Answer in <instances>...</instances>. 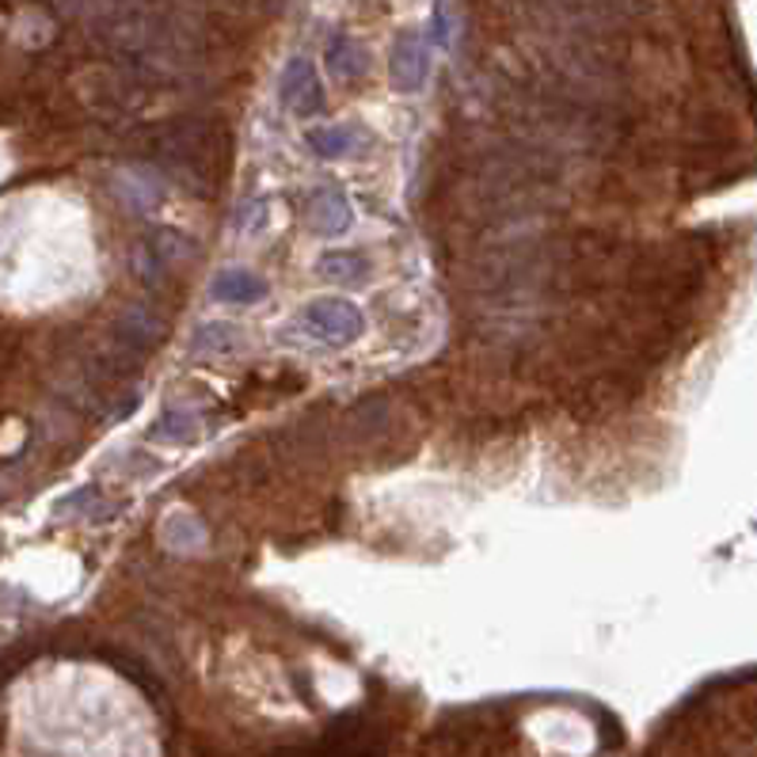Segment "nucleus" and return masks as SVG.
<instances>
[{"label":"nucleus","mask_w":757,"mask_h":757,"mask_svg":"<svg viewBox=\"0 0 757 757\" xmlns=\"http://www.w3.org/2000/svg\"><path fill=\"white\" fill-rule=\"evenodd\" d=\"M233 221H236V229H244V233L248 229H263L266 225V202H248Z\"/></svg>","instance_id":"f8f14e48"},{"label":"nucleus","mask_w":757,"mask_h":757,"mask_svg":"<svg viewBox=\"0 0 757 757\" xmlns=\"http://www.w3.org/2000/svg\"><path fill=\"white\" fill-rule=\"evenodd\" d=\"M317 271H320V279H328V282L355 285V282L369 279V260L362 252H328Z\"/></svg>","instance_id":"423d86ee"},{"label":"nucleus","mask_w":757,"mask_h":757,"mask_svg":"<svg viewBox=\"0 0 757 757\" xmlns=\"http://www.w3.org/2000/svg\"><path fill=\"white\" fill-rule=\"evenodd\" d=\"M195 430H198V419L191 411H179V408H168V411L161 415V423L153 427L156 438H172V441L195 438Z\"/></svg>","instance_id":"9d476101"},{"label":"nucleus","mask_w":757,"mask_h":757,"mask_svg":"<svg viewBox=\"0 0 757 757\" xmlns=\"http://www.w3.org/2000/svg\"><path fill=\"white\" fill-rule=\"evenodd\" d=\"M279 91H282V104L301 118L324 110V85H320V72L309 58H293L290 66H285Z\"/></svg>","instance_id":"f03ea898"},{"label":"nucleus","mask_w":757,"mask_h":757,"mask_svg":"<svg viewBox=\"0 0 757 757\" xmlns=\"http://www.w3.org/2000/svg\"><path fill=\"white\" fill-rule=\"evenodd\" d=\"M389 77L396 91H419L430 77V46L423 35H400L389 58Z\"/></svg>","instance_id":"7ed1b4c3"},{"label":"nucleus","mask_w":757,"mask_h":757,"mask_svg":"<svg viewBox=\"0 0 757 757\" xmlns=\"http://www.w3.org/2000/svg\"><path fill=\"white\" fill-rule=\"evenodd\" d=\"M328 66H331L336 77L355 80V77H366L369 54L355 39H336V42H331V50H328Z\"/></svg>","instance_id":"1a4fd4ad"},{"label":"nucleus","mask_w":757,"mask_h":757,"mask_svg":"<svg viewBox=\"0 0 757 757\" xmlns=\"http://www.w3.org/2000/svg\"><path fill=\"white\" fill-rule=\"evenodd\" d=\"M301 328L328 347H350L358 336H362V312L343 298H320V301L304 304Z\"/></svg>","instance_id":"f257e3e1"},{"label":"nucleus","mask_w":757,"mask_h":757,"mask_svg":"<svg viewBox=\"0 0 757 757\" xmlns=\"http://www.w3.org/2000/svg\"><path fill=\"white\" fill-rule=\"evenodd\" d=\"M350 221H355L350 202L339 195V191H320V195L312 198V225H317L320 233H328V236L347 233Z\"/></svg>","instance_id":"39448f33"},{"label":"nucleus","mask_w":757,"mask_h":757,"mask_svg":"<svg viewBox=\"0 0 757 757\" xmlns=\"http://www.w3.org/2000/svg\"><path fill=\"white\" fill-rule=\"evenodd\" d=\"M210 293H214V301L225 304H255L266 298V282L255 271H248V266H229V271H221L210 282Z\"/></svg>","instance_id":"20e7f679"},{"label":"nucleus","mask_w":757,"mask_h":757,"mask_svg":"<svg viewBox=\"0 0 757 757\" xmlns=\"http://www.w3.org/2000/svg\"><path fill=\"white\" fill-rule=\"evenodd\" d=\"M164 533H168L172 544H198L202 541V530L195 525V518H172L164 525Z\"/></svg>","instance_id":"9b49d317"},{"label":"nucleus","mask_w":757,"mask_h":757,"mask_svg":"<svg viewBox=\"0 0 757 757\" xmlns=\"http://www.w3.org/2000/svg\"><path fill=\"white\" fill-rule=\"evenodd\" d=\"M244 343V336H240V328L233 324H198L191 331V350L195 355H225V350H233Z\"/></svg>","instance_id":"6e6552de"},{"label":"nucleus","mask_w":757,"mask_h":757,"mask_svg":"<svg viewBox=\"0 0 757 757\" xmlns=\"http://www.w3.org/2000/svg\"><path fill=\"white\" fill-rule=\"evenodd\" d=\"M358 130L355 126H324V130H309V149L320 156V161H343V156L355 153Z\"/></svg>","instance_id":"0eeeda50"}]
</instances>
